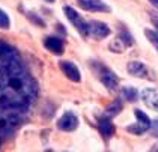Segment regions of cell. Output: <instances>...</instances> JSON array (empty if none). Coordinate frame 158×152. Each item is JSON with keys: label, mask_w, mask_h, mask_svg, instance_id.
<instances>
[{"label": "cell", "mask_w": 158, "mask_h": 152, "mask_svg": "<svg viewBox=\"0 0 158 152\" xmlns=\"http://www.w3.org/2000/svg\"><path fill=\"white\" fill-rule=\"evenodd\" d=\"M134 115H135L137 120H139L140 124H145V125H148V127L151 128V119H149V116H148L146 113H143V112L139 110V108H135V110H134Z\"/></svg>", "instance_id": "obj_15"}, {"label": "cell", "mask_w": 158, "mask_h": 152, "mask_svg": "<svg viewBox=\"0 0 158 152\" xmlns=\"http://www.w3.org/2000/svg\"><path fill=\"white\" fill-rule=\"evenodd\" d=\"M122 110V104L121 101H116V103H113V104L109 105V108H107V117H113L116 116L119 112Z\"/></svg>", "instance_id": "obj_16"}, {"label": "cell", "mask_w": 158, "mask_h": 152, "mask_svg": "<svg viewBox=\"0 0 158 152\" xmlns=\"http://www.w3.org/2000/svg\"><path fill=\"white\" fill-rule=\"evenodd\" d=\"M57 128L62 131H74L78 128V117L73 112H66L57 120Z\"/></svg>", "instance_id": "obj_8"}, {"label": "cell", "mask_w": 158, "mask_h": 152, "mask_svg": "<svg viewBox=\"0 0 158 152\" xmlns=\"http://www.w3.org/2000/svg\"><path fill=\"white\" fill-rule=\"evenodd\" d=\"M145 35L146 38L155 45V48L158 50V32H155V30H151V29H146L145 30Z\"/></svg>", "instance_id": "obj_17"}, {"label": "cell", "mask_w": 158, "mask_h": 152, "mask_svg": "<svg viewBox=\"0 0 158 152\" xmlns=\"http://www.w3.org/2000/svg\"><path fill=\"white\" fill-rule=\"evenodd\" d=\"M87 26H89V35L95 36L97 39H104L110 35V27L106 23L102 21H87Z\"/></svg>", "instance_id": "obj_9"}, {"label": "cell", "mask_w": 158, "mask_h": 152, "mask_svg": "<svg viewBox=\"0 0 158 152\" xmlns=\"http://www.w3.org/2000/svg\"><path fill=\"white\" fill-rule=\"evenodd\" d=\"M148 2H149L154 8H157V9H158V0H148Z\"/></svg>", "instance_id": "obj_21"}, {"label": "cell", "mask_w": 158, "mask_h": 152, "mask_svg": "<svg viewBox=\"0 0 158 152\" xmlns=\"http://www.w3.org/2000/svg\"><path fill=\"white\" fill-rule=\"evenodd\" d=\"M98 128H99V133H101L106 139L111 137V136L114 134V131H116L114 125H113V122H111V119L107 117V116L99 117V119H98Z\"/></svg>", "instance_id": "obj_12"}, {"label": "cell", "mask_w": 158, "mask_h": 152, "mask_svg": "<svg viewBox=\"0 0 158 152\" xmlns=\"http://www.w3.org/2000/svg\"><path fill=\"white\" fill-rule=\"evenodd\" d=\"M127 70H128V72H130L133 77L143 78V80H151V82L155 80V72L151 70L148 65H145L143 62L131 60V62L127 65Z\"/></svg>", "instance_id": "obj_2"}, {"label": "cell", "mask_w": 158, "mask_h": 152, "mask_svg": "<svg viewBox=\"0 0 158 152\" xmlns=\"http://www.w3.org/2000/svg\"><path fill=\"white\" fill-rule=\"evenodd\" d=\"M77 3H78L85 11L102 12V14H107V12L111 11V8H110L104 0H77Z\"/></svg>", "instance_id": "obj_6"}, {"label": "cell", "mask_w": 158, "mask_h": 152, "mask_svg": "<svg viewBox=\"0 0 158 152\" xmlns=\"http://www.w3.org/2000/svg\"><path fill=\"white\" fill-rule=\"evenodd\" d=\"M143 103H145L148 107L154 108V110H158V91L154 89V87H148V89H143L140 95H139Z\"/></svg>", "instance_id": "obj_10"}, {"label": "cell", "mask_w": 158, "mask_h": 152, "mask_svg": "<svg viewBox=\"0 0 158 152\" xmlns=\"http://www.w3.org/2000/svg\"><path fill=\"white\" fill-rule=\"evenodd\" d=\"M63 12H65L66 18L73 23L74 27L85 36V38L89 35V26H87V21H86L85 18L75 11L74 8H71V6H63Z\"/></svg>", "instance_id": "obj_5"}, {"label": "cell", "mask_w": 158, "mask_h": 152, "mask_svg": "<svg viewBox=\"0 0 158 152\" xmlns=\"http://www.w3.org/2000/svg\"><path fill=\"white\" fill-rule=\"evenodd\" d=\"M152 23L155 24V27H157L155 32H158V17H154V15H152Z\"/></svg>", "instance_id": "obj_20"}, {"label": "cell", "mask_w": 158, "mask_h": 152, "mask_svg": "<svg viewBox=\"0 0 158 152\" xmlns=\"http://www.w3.org/2000/svg\"><path fill=\"white\" fill-rule=\"evenodd\" d=\"M36 95V82L26 70L17 50L0 42V115L18 127Z\"/></svg>", "instance_id": "obj_1"}, {"label": "cell", "mask_w": 158, "mask_h": 152, "mask_svg": "<svg viewBox=\"0 0 158 152\" xmlns=\"http://www.w3.org/2000/svg\"><path fill=\"white\" fill-rule=\"evenodd\" d=\"M44 45H45V48H47L48 51L57 54V56L62 54L63 50H65V45H63L62 39L56 38V36H48V38H45V39H44Z\"/></svg>", "instance_id": "obj_11"}, {"label": "cell", "mask_w": 158, "mask_h": 152, "mask_svg": "<svg viewBox=\"0 0 158 152\" xmlns=\"http://www.w3.org/2000/svg\"><path fill=\"white\" fill-rule=\"evenodd\" d=\"M94 66H97V72H98V77H99V80L102 82V84L109 89V91H116L118 87H119V78H118V75L113 72V71H110L109 68H106L104 65H98V63H94Z\"/></svg>", "instance_id": "obj_4"}, {"label": "cell", "mask_w": 158, "mask_h": 152, "mask_svg": "<svg viewBox=\"0 0 158 152\" xmlns=\"http://www.w3.org/2000/svg\"><path fill=\"white\" fill-rule=\"evenodd\" d=\"M9 26H11V20L8 14L0 9V29H9Z\"/></svg>", "instance_id": "obj_18"}, {"label": "cell", "mask_w": 158, "mask_h": 152, "mask_svg": "<svg viewBox=\"0 0 158 152\" xmlns=\"http://www.w3.org/2000/svg\"><path fill=\"white\" fill-rule=\"evenodd\" d=\"M148 129H149V127L145 125V124H140V122H137V124H134V125L127 127V131H128V133H131V134H135V136L145 134Z\"/></svg>", "instance_id": "obj_14"}, {"label": "cell", "mask_w": 158, "mask_h": 152, "mask_svg": "<svg viewBox=\"0 0 158 152\" xmlns=\"http://www.w3.org/2000/svg\"><path fill=\"white\" fill-rule=\"evenodd\" d=\"M122 96H123V99H127L130 103H134V101L139 99V92H137V89H134L131 86H125L122 89Z\"/></svg>", "instance_id": "obj_13"}, {"label": "cell", "mask_w": 158, "mask_h": 152, "mask_svg": "<svg viewBox=\"0 0 158 152\" xmlns=\"http://www.w3.org/2000/svg\"><path fill=\"white\" fill-rule=\"evenodd\" d=\"M59 68L62 70V72L74 83H78L81 80V74H80V70H78V66L73 63V62H69V60H60L59 62Z\"/></svg>", "instance_id": "obj_7"}, {"label": "cell", "mask_w": 158, "mask_h": 152, "mask_svg": "<svg viewBox=\"0 0 158 152\" xmlns=\"http://www.w3.org/2000/svg\"><path fill=\"white\" fill-rule=\"evenodd\" d=\"M151 152H158V143L157 145H154V148L151 149Z\"/></svg>", "instance_id": "obj_22"}, {"label": "cell", "mask_w": 158, "mask_h": 152, "mask_svg": "<svg viewBox=\"0 0 158 152\" xmlns=\"http://www.w3.org/2000/svg\"><path fill=\"white\" fill-rule=\"evenodd\" d=\"M149 129H152L154 136H157L158 137V117L157 119H154V120H151V128Z\"/></svg>", "instance_id": "obj_19"}, {"label": "cell", "mask_w": 158, "mask_h": 152, "mask_svg": "<svg viewBox=\"0 0 158 152\" xmlns=\"http://www.w3.org/2000/svg\"><path fill=\"white\" fill-rule=\"evenodd\" d=\"M134 44L133 41V36L131 33L127 30V29H121V32L118 33V36L110 42V51H113V53H123L125 50L128 47H131Z\"/></svg>", "instance_id": "obj_3"}]
</instances>
